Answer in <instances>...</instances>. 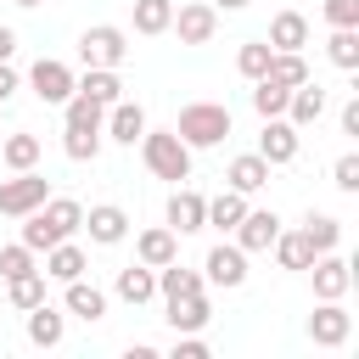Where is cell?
Listing matches in <instances>:
<instances>
[{
    "label": "cell",
    "mask_w": 359,
    "mask_h": 359,
    "mask_svg": "<svg viewBox=\"0 0 359 359\" xmlns=\"http://www.w3.org/2000/svg\"><path fill=\"white\" fill-rule=\"evenodd\" d=\"M174 135H180L191 151H208V146H219V140L230 135V107H224V101H191V107H180Z\"/></svg>",
    "instance_id": "1"
},
{
    "label": "cell",
    "mask_w": 359,
    "mask_h": 359,
    "mask_svg": "<svg viewBox=\"0 0 359 359\" xmlns=\"http://www.w3.org/2000/svg\"><path fill=\"white\" fill-rule=\"evenodd\" d=\"M140 157H146V168H151L157 180H174V185L191 180V146H185L174 129H146V135H140Z\"/></svg>",
    "instance_id": "2"
},
{
    "label": "cell",
    "mask_w": 359,
    "mask_h": 359,
    "mask_svg": "<svg viewBox=\"0 0 359 359\" xmlns=\"http://www.w3.org/2000/svg\"><path fill=\"white\" fill-rule=\"evenodd\" d=\"M45 196H50V180H45V174H34V168H22V174L0 180V213H6V219H22V213H34Z\"/></svg>",
    "instance_id": "3"
},
{
    "label": "cell",
    "mask_w": 359,
    "mask_h": 359,
    "mask_svg": "<svg viewBox=\"0 0 359 359\" xmlns=\"http://www.w3.org/2000/svg\"><path fill=\"white\" fill-rule=\"evenodd\" d=\"M79 56H84V67H118V62L129 56V39H123V28L95 22V28L79 34Z\"/></svg>",
    "instance_id": "4"
},
{
    "label": "cell",
    "mask_w": 359,
    "mask_h": 359,
    "mask_svg": "<svg viewBox=\"0 0 359 359\" xmlns=\"http://www.w3.org/2000/svg\"><path fill=\"white\" fill-rule=\"evenodd\" d=\"M309 275H314V297H320V303H342L348 286H353V264H348L337 247H331V252H314Z\"/></svg>",
    "instance_id": "5"
},
{
    "label": "cell",
    "mask_w": 359,
    "mask_h": 359,
    "mask_svg": "<svg viewBox=\"0 0 359 359\" xmlns=\"http://www.w3.org/2000/svg\"><path fill=\"white\" fill-rule=\"evenodd\" d=\"M168 28L180 34V45H208L219 34V11H213V0H185V6H174Z\"/></svg>",
    "instance_id": "6"
},
{
    "label": "cell",
    "mask_w": 359,
    "mask_h": 359,
    "mask_svg": "<svg viewBox=\"0 0 359 359\" xmlns=\"http://www.w3.org/2000/svg\"><path fill=\"white\" fill-rule=\"evenodd\" d=\"M28 84H34V95H39L45 107H62V101L73 95V67L56 62V56H39L34 73H28Z\"/></svg>",
    "instance_id": "7"
},
{
    "label": "cell",
    "mask_w": 359,
    "mask_h": 359,
    "mask_svg": "<svg viewBox=\"0 0 359 359\" xmlns=\"http://www.w3.org/2000/svg\"><path fill=\"white\" fill-rule=\"evenodd\" d=\"M353 337V314L342 309V303H320L314 314H309V342L314 348H342Z\"/></svg>",
    "instance_id": "8"
},
{
    "label": "cell",
    "mask_w": 359,
    "mask_h": 359,
    "mask_svg": "<svg viewBox=\"0 0 359 359\" xmlns=\"http://www.w3.org/2000/svg\"><path fill=\"white\" fill-rule=\"evenodd\" d=\"M168 230H174V236L208 230V196L191 191V185H174V196H168Z\"/></svg>",
    "instance_id": "9"
},
{
    "label": "cell",
    "mask_w": 359,
    "mask_h": 359,
    "mask_svg": "<svg viewBox=\"0 0 359 359\" xmlns=\"http://www.w3.org/2000/svg\"><path fill=\"white\" fill-rule=\"evenodd\" d=\"M297 123H286V118H264V135H258V157L269 163V168H280V163H292L297 157Z\"/></svg>",
    "instance_id": "10"
},
{
    "label": "cell",
    "mask_w": 359,
    "mask_h": 359,
    "mask_svg": "<svg viewBox=\"0 0 359 359\" xmlns=\"http://www.w3.org/2000/svg\"><path fill=\"white\" fill-rule=\"evenodd\" d=\"M79 230H90V241H101V247H118V241L129 236V213H123L118 202H95Z\"/></svg>",
    "instance_id": "11"
},
{
    "label": "cell",
    "mask_w": 359,
    "mask_h": 359,
    "mask_svg": "<svg viewBox=\"0 0 359 359\" xmlns=\"http://www.w3.org/2000/svg\"><path fill=\"white\" fill-rule=\"evenodd\" d=\"M101 129H107V135H112L118 146H135V140L146 135V107H140V101H123V95H118V101L107 107V123H101Z\"/></svg>",
    "instance_id": "12"
},
{
    "label": "cell",
    "mask_w": 359,
    "mask_h": 359,
    "mask_svg": "<svg viewBox=\"0 0 359 359\" xmlns=\"http://www.w3.org/2000/svg\"><path fill=\"white\" fill-rule=\"evenodd\" d=\"M275 236H280V219L264 213V208H247L241 224H236V247H241V252H269Z\"/></svg>",
    "instance_id": "13"
},
{
    "label": "cell",
    "mask_w": 359,
    "mask_h": 359,
    "mask_svg": "<svg viewBox=\"0 0 359 359\" xmlns=\"http://www.w3.org/2000/svg\"><path fill=\"white\" fill-rule=\"evenodd\" d=\"M320 118H325V90H320L314 79H303V84L286 95V123L309 129V123H320Z\"/></svg>",
    "instance_id": "14"
},
{
    "label": "cell",
    "mask_w": 359,
    "mask_h": 359,
    "mask_svg": "<svg viewBox=\"0 0 359 359\" xmlns=\"http://www.w3.org/2000/svg\"><path fill=\"white\" fill-rule=\"evenodd\" d=\"M135 258H140V264H151V269H163V264H174V258H180V236H174L168 224L140 230V236H135Z\"/></svg>",
    "instance_id": "15"
},
{
    "label": "cell",
    "mask_w": 359,
    "mask_h": 359,
    "mask_svg": "<svg viewBox=\"0 0 359 359\" xmlns=\"http://www.w3.org/2000/svg\"><path fill=\"white\" fill-rule=\"evenodd\" d=\"M224 180H230V191H241V196H252V191H264V185H269V163H264L258 151H241V157H230V168H224Z\"/></svg>",
    "instance_id": "16"
},
{
    "label": "cell",
    "mask_w": 359,
    "mask_h": 359,
    "mask_svg": "<svg viewBox=\"0 0 359 359\" xmlns=\"http://www.w3.org/2000/svg\"><path fill=\"white\" fill-rule=\"evenodd\" d=\"M202 269H208V280H213V286H241V280H247V252L219 241V247L208 252V264H202Z\"/></svg>",
    "instance_id": "17"
},
{
    "label": "cell",
    "mask_w": 359,
    "mask_h": 359,
    "mask_svg": "<svg viewBox=\"0 0 359 359\" xmlns=\"http://www.w3.org/2000/svg\"><path fill=\"white\" fill-rule=\"evenodd\" d=\"M309 45V17L303 11H275L269 22V50H303Z\"/></svg>",
    "instance_id": "18"
},
{
    "label": "cell",
    "mask_w": 359,
    "mask_h": 359,
    "mask_svg": "<svg viewBox=\"0 0 359 359\" xmlns=\"http://www.w3.org/2000/svg\"><path fill=\"white\" fill-rule=\"evenodd\" d=\"M73 90L90 95V101H101V107H112L123 95V79H118V67H84V79H73Z\"/></svg>",
    "instance_id": "19"
},
{
    "label": "cell",
    "mask_w": 359,
    "mask_h": 359,
    "mask_svg": "<svg viewBox=\"0 0 359 359\" xmlns=\"http://www.w3.org/2000/svg\"><path fill=\"white\" fill-rule=\"evenodd\" d=\"M118 297L135 303V309L151 303V297H157V269H151V264H129V269H118Z\"/></svg>",
    "instance_id": "20"
},
{
    "label": "cell",
    "mask_w": 359,
    "mask_h": 359,
    "mask_svg": "<svg viewBox=\"0 0 359 359\" xmlns=\"http://www.w3.org/2000/svg\"><path fill=\"white\" fill-rule=\"evenodd\" d=\"M208 320H213V303H208L202 292H191V297H174V303H168V325H174V337H180V331H202Z\"/></svg>",
    "instance_id": "21"
},
{
    "label": "cell",
    "mask_w": 359,
    "mask_h": 359,
    "mask_svg": "<svg viewBox=\"0 0 359 359\" xmlns=\"http://www.w3.org/2000/svg\"><path fill=\"white\" fill-rule=\"evenodd\" d=\"M62 331H67L62 309H50V303H34V309H28V342H34V348H56Z\"/></svg>",
    "instance_id": "22"
},
{
    "label": "cell",
    "mask_w": 359,
    "mask_h": 359,
    "mask_svg": "<svg viewBox=\"0 0 359 359\" xmlns=\"http://www.w3.org/2000/svg\"><path fill=\"white\" fill-rule=\"evenodd\" d=\"M39 219H45V224H50V230L67 241V236L84 224V208H79L73 196H45V202H39Z\"/></svg>",
    "instance_id": "23"
},
{
    "label": "cell",
    "mask_w": 359,
    "mask_h": 359,
    "mask_svg": "<svg viewBox=\"0 0 359 359\" xmlns=\"http://www.w3.org/2000/svg\"><path fill=\"white\" fill-rule=\"evenodd\" d=\"M62 303H67V314H79V320H101V314H107V292L90 286L84 275L67 280V297H62Z\"/></svg>",
    "instance_id": "24"
},
{
    "label": "cell",
    "mask_w": 359,
    "mask_h": 359,
    "mask_svg": "<svg viewBox=\"0 0 359 359\" xmlns=\"http://www.w3.org/2000/svg\"><path fill=\"white\" fill-rule=\"evenodd\" d=\"M269 247H275L280 269H309V264H314V241H309L303 230H280V236H275Z\"/></svg>",
    "instance_id": "25"
},
{
    "label": "cell",
    "mask_w": 359,
    "mask_h": 359,
    "mask_svg": "<svg viewBox=\"0 0 359 359\" xmlns=\"http://www.w3.org/2000/svg\"><path fill=\"white\" fill-rule=\"evenodd\" d=\"M45 275H50V280H62V286H67V280H79V275H84V252H79L73 241H56V247L45 252Z\"/></svg>",
    "instance_id": "26"
},
{
    "label": "cell",
    "mask_w": 359,
    "mask_h": 359,
    "mask_svg": "<svg viewBox=\"0 0 359 359\" xmlns=\"http://www.w3.org/2000/svg\"><path fill=\"white\" fill-rule=\"evenodd\" d=\"M157 292H163L168 303H174V297H191V292H202V275H196V269H185V264L174 258V264H163V269H157Z\"/></svg>",
    "instance_id": "27"
},
{
    "label": "cell",
    "mask_w": 359,
    "mask_h": 359,
    "mask_svg": "<svg viewBox=\"0 0 359 359\" xmlns=\"http://www.w3.org/2000/svg\"><path fill=\"white\" fill-rule=\"evenodd\" d=\"M0 163H6L11 174L34 168V163H39V135H6V140H0Z\"/></svg>",
    "instance_id": "28"
},
{
    "label": "cell",
    "mask_w": 359,
    "mask_h": 359,
    "mask_svg": "<svg viewBox=\"0 0 359 359\" xmlns=\"http://www.w3.org/2000/svg\"><path fill=\"white\" fill-rule=\"evenodd\" d=\"M6 297H11V309H34V303H45V269H28V275H11L6 280Z\"/></svg>",
    "instance_id": "29"
},
{
    "label": "cell",
    "mask_w": 359,
    "mask_h": 359,
    "mask_svg": "<svg viewBox=\"0 0 359 359\" xmlns=\"http://www.w3.org/2000/svg\"><path fill=\"white\" fill-rule=\"evenodd\" d=\"M286 84H275V79H252V112L258 118H286Z\"/></svg>",
    "instance_id": "30"
},
{
    "label": "cell",
    "mask_w": 359,
    "mask_h": 359,
    "mask_svg": "<svg viewBox=\"0 0 359 359\" xmlns=\"http://www.w3.org/2000/svg\"><path fill=\"white\" fill-rule=\"evenodd\" d=\"M241 213H247V196H241V191H219V196L208 202V224H213V230H236Z\"/></svg>",
    "instance_id": "31"
},
{
    "label": "cell",
    "mask_w": 359,
    "mask_h": 359,
    "mask_svg": "<svg viewBox=\"0 0 359 359\" xmlns=\"http://www.w3.org/2000/svg\"><path fill=\"white\" fill-rule=\"evenodd\" d=\"M174 0H135V34H168Z\"/></svg>",
    "instance_id": "32"
},
{
    "label": "cell",
    "mask_w": 359,
    "mask_h": 359,
    "mask_svg": "<svg viewBox=\"0 0 359 359\" xmlns=\"http://www.w3.org/2000/svg\"><path fill=\"white\" fill-rule=\"evenodd\" d=\"M325 56H331L342 73H353V67H359V28H331V39H325Z\"/></svg>",
    "instance_id": "33"
},
{
    "label": "cell",
    "mask_w": 359,
    "mask_h": 359,
    "mask_svg": "<svg viewBox=\"0 0 359 359\" xmlns=\"http://www.w3.org/2000/svg\"><path fill=\"white\" fill-rule=\"evenodd\" d=\"M264 79H275V84L297 90V84L309 79V62H303L297 50H275V56H269V73H264Z\"/></svg>",
    "instance_id": "34"
},
{
    "label": "cell",
    "mask_w": 359,
    "mask_h": 359,
    "mask_svg": "<svg viewBox=\"0 0 359 359\" xmlns=\"http://www.w3.org/2000/svg\"><path fill=\"white\" fill-rule=\"evenodd\" d=\"M269 56H275L269 39H247V45L236 50V73H241V79H264V73H269Z\"/></svg>",
    "instance_id": "35"
},
{
    "label": "cell",
    "mask_w": 359,
    "mask_h": 359,
    "mask_svg": "<svg viewBox=\"0 0 359 359\" xmlns=\"http://www.w3.org/2000/svg\"><path fill=\"white\" fill-rule=\"evenodd\" d=\"M303 236L314 241V252H331V247L342 241V219H331V213H309V224H303Z\"/></svg>",
    "instance_id": "36"
},
{
    "label": "cell",
    "mask_w": 359,
    "mask_h": 359,
    "mask_svg": "<svg viewBox=\"0 0 359 359\" xmlns=\"http://www.w3.org/2000/svg\"><path fill=\"white\" fill-rule=\"evenodd\" d=\"M62 151H67L73 163H95V151H101V129H67V135H62Z\"/></svg>",
    "instance_id": "37"
},
{
    "label": "cell",
    "mask_w": 359,
    "mask_h": 359,
    "mask_svg": "<svg viewBox=\"0 0 359 359\" xmlns=\"http://www.w3.org/2000/svg\"><path fill=\"white\" fill-rule=\"evenodd\" d=\"M28 269H34V252H28L22 241H17V247H0V275H6V280H11V275H28Z\"/></svg>",
    "instance_id": "38"
},
{
    "label": "cell",
    "mask_w": 359,
    "mask_h": 359,
    "mask_svg": "<svg viewBox=\"0 0 359 359\" xmlns=\"http://www.w3.org/2000/svg\"><path fill=\"white\" fill-rule=\"evenodd\" d=\"M325 22L331 28H359V0H325Z\"/></svg>",
    "instance_id": "39"
},
{
    "label": "cell",
    "mask_w": 359,
    "mask_h": 359,
    "mask_svg": "<svg viewBox=\"0 0 359 359\" xmlns=\"http://www.w3.org/2000/svg\"><path fill=\"white\" fill-rule=\"evenodd\" d=\"M331 180H337V191H359V157H353V151H348V157H337Z\"/></svg>",
    "instance_id": "40"
},
{
    "label": "cell",
    "mask_w": 359,
    "mask_h": 359,
    "mask_svg": "<svg viewBox=\"0 0 359 359\" xmlns=\"http://www.w3.org/2000/svg\"><path fill=\"white\" fill-rule=\"evenodd\" d=\"M174 359H208V342H202L196 331H180V342H174Z\"/></svg>",
    "instance_id": "41"
},
{
    "label": "cell",
    "mask_w": 359,
    "mask_h": 359,
    "mask_svg": "<svg viewBox=\"0 0 359 359\" xmlns=\"http://www.w3.org/2000/svg\"><path fill=\"white\" fill-rule=\"evenodd\" d=\"M11 95H17V73H11V67H6V62H0V107H6V101H11Z\"/></svg>",
    "instance_id": "42"
},
{
    "label": "cell",
    "mask_w": 359,
    "mask_h": 359,
    "mask_svg": "<svg viewBox=\"0 0 359 359\" xmlns=\"http://www.w3.org/2000/svg\"><path fill=\"white\" fill-rule=\"evenodd\" d=\"M342 135H359V101L342 107Z\"/></svg>",
    "instance_id": "43"
},
{
    "label": "cell",
    "mask_w": 359,
    "mask_h": 359,
    "mask_svg": "<svg viewBox=\"0 0 359 359\" xmlns=\"http://www.w3.org/2000/svg\"><path fill=\"white\" fill-rule=\"evenodd\" d=\"M11 50H17V34L0 22V62H11Z\"/></svg>",
    "instance_id": "44"
},
{
    "label": "cell",
    "mask_w": 359,
    "mask_h": 359,
    "mask_svg": "<svg viewBox=\"0 0 359 359\" xmlns=\"http://www.w3.org/2000/svg\"><path fill=\"white\" fill-rule=\"evenodd\" d=\"M241 6H252V0H213V11H241Z\"/></svg>",
    "instance_id": "45"
},
{
    "label": "cell",
    "mask_w": 359,
    "mask_h": 359,
    "mask_svg": "<svg viewBox=\"0 0 359 359\" xmlns=\"http://www.w3.org/2000/svg\"><path fill=\"white\" fill-rule=\"evenodd\" d=\"M17 6H39V0H17Z\"/></svg>",
    "instance_id": "46"
}]
</instances>
